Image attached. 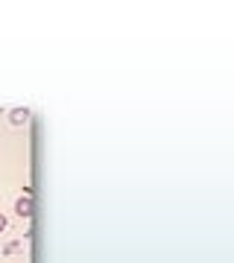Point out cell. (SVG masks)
I'll list each match as a JSON object with an SVG mask.
<instances>
[{
    "label": "cell",
    "instance_id": "cell-2",
    "mask_svg": "<svg viewBox=\"0 0 234 263\" xmlns=\"http://www.w3.org/2000/svg\"><path fill=\"white\" fill-rule=\"evenodd\" d=\"M9 123H12V126H24V123H29V108H12V111H9Z\"/></svg>",
    "mask_w": 234,
    "mask_h": 263
},
{
    "label": "cell",
    "instance_id": "cell-3",
    "mask_svg": "<svg viewBox=\"0 0 234 263\" xmlns=\"http://www.w3.org/2000/svg\"><path fill=\"white\" fill-rule=\"evenodd\" d=\"M21 249H24V240H15V243L3 246V254H15V252H21Z\"/></svg>",
    "mask_w": 234,
    "mask_h": 263
},
{
    "label": "cell",
    "instance_id": "cell-4",
    "mask_svg": "<svg viewBox=\"0 0 234 263\" xmlns=\"http://www.w3.org/2000/svg\"><path fill=\"white\" fill-rule=\"evenodd\" d=\"M6 226H9V219H6V216L0 214V231H6Z\"/></svg>",
    "mask_w": 234,
    "mask_h": 263
},
{
    "label": "cell",
    "instance_id": "cell-1",
    "mask_svg": "<svg viewBox=\"0 0 234 263\" xmlns=\"http://www.w3.org/2000/svg\"><path fill=\"white\" fill-rule=\"evenodd\" d=\"M15 214L21 216V219H29V216L35 214V202H32V190H24V196L15 199Z\"/></svg>",
    "mask_w": 234,
    "mask_h": 263
}]
</instances>
